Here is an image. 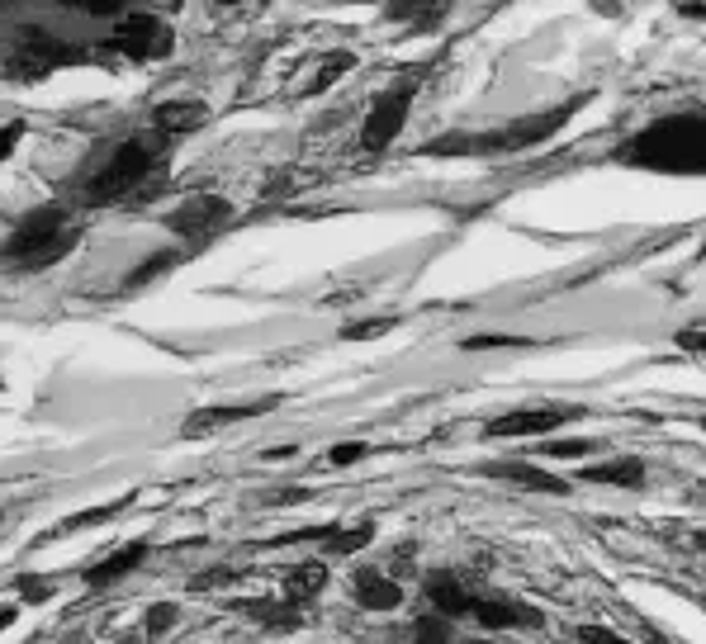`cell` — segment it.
Instances as JSON below:
<instances>
[{
	"label": "cell",
	"instance_id": "cell-8",
	"mask_svg": "<svg viewBox=\"0 0 706 644\" xmlns=\"http://www.w3.org/2000/svg\"><path fill=\"white\" fill-rule=\"evenodd\" d=\"M109 48L124 57H162L171 48V34H166V24L157 15H128L114 38H109Z\"/></svg>",
	"mask_w": 706,
	"mask_h": 644
},
{
	"label": "cell",
	"instance_id": "cell-39",
	"mask_svg": "<svg viewBox=\"0 0 706 644\" xmlns=\"http://www.w3.org/2000/svg\"><path fill=\"white\" fill-rule=\"evenodd\" d=\"M0 526H5V517H0Z\"/></svg>",
	"mask_w": 706,
	"mask_h": 644
},
{
	"label": "cell",
	"instance_id": "cell-21",
	"mask_svg": "<svg viewBox=\"0 0 706 644\" xmlns=\"http://www.w3.org/2000/svg\"><path fill=\"white\" fill-rule=\"evenodd\" d=\"M351 67H356V53H346V48H342V53H327L323 57V67H318V72H313V81H308V95H323V90L327 86H337V81H342V76L346 72H351Z\"/></svg>",
	"mask_w": 706,
	"mask_h": 644
},
{
	"label": "cell",
	"instance_id": "cell-6",
	"mask_svg": "<svg viewBox=\"0 0 706 644\" xmlns=\"http://www.w3.org/2000/svg\"><path fill=\"white\" fill-rule=\"evenodd\" d=\"M67 62H76V48H62V43H53L48 34H24V43H19L15 57H10V76H19V81H43L53 67H67Z\"/></svg>",
	"mask_w": 706,
	"mask_h": 644
},
{
	"label": "cell",
	"instance_id": "cell-9",
	"mask_svg": "<svg viewBox=\"0 0 706 644\" xmlns=\"http://www.w3.org/2000/svg\"><path fill=\"white\" fill-rule=\"evenodd\" d=\"M569 417H579V408H517L507 412V417H493L484 436L489 441H507V436H545V431H555L560 422Z\"/></svg>",
	"mask_w": 706,
	"mask_h": 644
},
{
	"label": "cell",
	"instance_id": "cell-33",
	"mask_svg": "<svg viewBox=\"0 0 706 644\" xmlns=\"http://www.w3.org/2000/svg\"><path fill=\"white\" fill-rule=\"evenodd\" d=\"M308 498H313V488H280V493L266 498V507H290V502H308Z\"/></svg>",
	"mask_w": 706,
	"mask_h": 644
},
{
	"label": "cell",
	"instance_id": "cell-37",
	"mask_svg": "<svg viewBox=\"0 0 706 644\" xmlns=\"http://www.w3.org/2000/svg\"><path fill=\"white\" fill-rule=\"evenodd\" d=\"M15 626V607H0V630Z\"/></svg>",
	"mask_w": 706,
	"mask_h": 644
},
{
	"label": "cell",
	"instance_id": "cell-36",
	"mask_svg": "<svg viewBox=\"0 0 706 644\" xmlns=\"http://www.w3.org/2000/svg\"><path fill=\"white\" fill-rule=\"evenodd\" d=\"M683 346H688V351H702V327H688V332H683Z\"/></svg>",
	"mask_w": 706,
	"mask_h": 644
},
{
	"label": "cell",
	"instance_id": "cell-32",
	"mask_svg": "<svg viewBox=\"0 0 706 644\" xmlns=\"http://www.w3.org/2000/svg\"><path fill=\"white\" fill-rule=\"evenodd\" d=\"M19 138H24V124H19V119H10V124L0 128V161L10 157V152H15V147H19Z\"/></svg>",
	"mask_w": 706,
	"mask_h": 644
},
{
	"label": "cell",
	"instance_id": "cell-4",
	"mask_svg": "<svg viewBox=\"0 0 706 644\" xmlns=\"http://www.w3.org/2000/svg\"><path fill=\"white\" fill-rule=\"evenodd\" d=\"M228 218H233V204H228L223 195H190L166 214V228L190 237V242H204V237H214Z\"/></svg>",
	"mask_w": 706,
	"mask_h": 644
},
{
	"label": "cell",
	"instance_id": "cell-35",
	"mask_svg": "<svg viewBox=\"0 0 706 644\" xmlns=\"http://www.w3.org/2000/svg\"><path fill=\"white\" fill-rule=\"evenodd\" d=\"M417 635H427V640H446L441 621H417Z\"/></svg>",
	"mask_w": 706,
	"mask_h": 644
},
{
	"label": "cell",
	"instance_id": "cell-20",
	"mask_svg": "<svg viewBox=\"0 0 706 644\" xmlns=\"http://www.w3.org/2000/svg\"><path fill=\"white\" fill-rule=\"evenodd\" d=\"M588 483H616V488H640L645 483V465L640 460H607V465H588L583 469Z\"/></svg>",
	"mask_w": 706,
	"mask_h": 644
},
{
	"label": "cell",
	"instance_id": "cell-34",
	"mask_svg": "<svg viewBox=\"0 0 706 644\" xmlns=\"http://www.w3.org/2000/svg\"><path fill=\"white\" fill-rule=\"evenodd\" d=\"M579 640H593V644H616L612 630H602V626H579Z\"/></svg>",
	"mask_w": 706,
	"mask_h": 644
},
{
	"label": "cell",
	"instance_id": "cell-27",
	"mask_svg": "<svg viewBox=\"0 0 706 644\" xmlns=\"http://www.w3.org/2000/svg\"><path fill=\"white\" fill-rule=\"evenodd\" d=\"M15 588H19V597H24V602H48V597H53L48 578H34V573H19Z\"/></svg>",
	"mask_w": 706,
	"mask_h": 644
},
{
	"label": "cell",
	"instance_id": "cell-29",
	"mask_svg": "<svg viewBox=\"0 0 706 644\" xmlns=\"http://www.w3.org/2000/svg\"><path fill=\"white\" fill-rule=\"evenodd\" d=\"M507 346H526V337H470L465 341V351H507Z\"/></svg>",
	"mask_w": 706,
	"mask_h": 644
},
{
	"label": "cell",
	"instance_id": "cell-7",
	"mask_svg": "<svg viewBox=\"0 0 706 644\" xmlns=\"http://www.w3.org/2000/svg\"><path fill=\"white\" fill-rule=\"evenodd\" d=\"M574 109L579 105H560V109H550V114H536V119H517V124L503 128V133H489V138H484V152H522V147L545 143L555 128L569 124Z\"/></svg>",
	"mask_w": 706,
	"mask_h": 644
},
{
	"label": "cell",
	"instance_id": "cell-12",
	"mask_svg": "<svg viewBox=\"0 0 706 644\" xmlns=\"http://www.w3.org/2000/svg\"><path fill=\"white\" fill-rule=\"evenodd\" d=\"M147 550H152L147 540H133V545H124V550H114V555L95 559L91 569L81 573V578H86V588H91V592H100V588H109V583H119L124 573H133V569H138V564H143V559H147Z\"/></svg>",
	"mask_w": 706,
	"mask_h": 644
},
{
	"label": "cell",
	"instance_id": "cell-18",
	"mask_svg": "<svg viewBox=\"0 0 706 644\" xmlns=\"http://www.w3.org/2000/svg\"><path fill=\"white\" fill-rule=\"evenodd\" d=\"M446 5L451 0H389V19H413L417 29L427 34V29H436L446 19Z\"/></svg>",
	"mask_w": 706,
	"mask_h": 644
},
{
	"label": "cell",
	"instance_id": "cell-5",
	"mask_svg": "<svg viewBox=\"0 0 706 644\" xmlns=\"http://www.w3.org/2000/svg\"><path fill=\"white\" fill-rule=\"evenodd\" d=\"M413 109V86H394L389 95H380V105L370 109V119L361 128V147L365 152H384L394 147V138L403 133V119Z\"/></svg>",
	"mask_w": 706,
	"mask_h": 644
},
{
	"label": "cell",
	"instance_id": "cell-23",
	"mask_svg": "<svg viewBox=\"0 0 706 644\" xmlns=\"http://www.w3.org/2000/svg\"><path fill=\"white\" fill-rule=\"evenodd\" d=\"M133 498H124V502H109V507H91V512H76V517H67V521H57V531L53 536H72V531H86V526H100V521H114L119 512H124Z\"/></svg>",
	"mask_w": 706,
	"mask_h": 644
},
{
	"label": "cell",
	"instance_id": "cell-38",
	"mask_svg": "<svg viewBox=\"0 0 706 644\" xmlns=\"http://www.w3.org/2000/svg\"><path fill=\"white\" fill-rule=\"evenodd\" d=\"M218 5H242V0H218Z\"/></svg>",
	"mask_w": 706,
	"mask_h": 644
},
{
	"label": "cell",
	"instance_id": "cell-17",
	"mask_svg": "<svg viewBox=\"0 0 706 644\" xmlns=\"http://www.w3.org/2000/svg\"><path fill=\"white\" fill-rule=\"evenodd\" d=\"M327 588V564L323 559H308V564H299V569H290V578H285V597L290 602H313L318 592Z\"/></svg>",
	"mask_w": 706,
	"mask_h": 644
},
{
	"label": "cell",
	"instance_id": "cell-19",
	"mask_svg": "<svg viewBox=\"0 0 706 644\" xmlns=\"http://www.w3.org/2000/svg\"><path fill=\"white\" fill-rule=\"evenodd\" d=\"M242 611L252 616V621H261V626L271 630H294L299 626V602H290V597H280V602H242Z\"/></svg>",
	"mask_w": 706,
	"mask_h": 644
},
{
	"label": "cell",
	"instance_id": "cell-22",
	"mask_svg": "<svg viewBox=\"0 0 706 644\" xmlns=\"http://www.w3.org/2000/svg\"><path fill=\"white\" fill-rule=\"evenodd\" d=\"M370 536H375V526H370V521H361V526H337V531H332V536L323 540L327 545V555H356V550H365V545H370Z\"/></svg>",
	"mask_w": 706,
	"mask_h": 644
},
{
	"label": "cell",
	"instance_id": "cell-1",
	"mask_svg": "<svg viewBox=\"0 0 706 644\" xmlns=\"http://www.w3.org/2000/svg\"><path fill=\"white\" fill-rule=\"evenodd\" d=\"M631 166H645V171H673V176H697L702 171V119L697 114H673V119H659V124L640 128L631 143L616 152Z\"/></svg>",
	"mask_w": 706,
	"mask_h": 644
},
{
	"label": "cell",
	"instance_id": "cell-16",
	"mask_svg": "<svg viewBox=\"0 0 706 644\" xmlns=\"http://www.w3.org/2000/svg\"><path fill=\"white\" fill-rule=\"evenodd\" d=\"M427 597L436 602L441 616H470V602H474V592L465 588L455 573H432V578H427Z\"/></svg>",
	"mask_w": 706,
	"mask_h": 644
},
{
	"label": "cell",
	"instance_id": "cell-13",
	"mask_svg": "<svg viewBox=\"0 0 706 644\" xmlns=\"http://www.w3.org/2000/svg\"><path fill=\"white\" fill-rule=\"evenodd\" d=\"M351 597H356V607H365V611H394L403 602V588L394 578H384L380 569H361L351 578Z\"/></svg>",
	"mask_w": 706,
	"mask_h": 644
},
{
	"label": "cell",
	"instance_id": "cell-11",
	"mask_svg": "<svg viewBox=\"0 0 706 644\" xmlns=\"http://www.w3.org/2000/svg\"><path fill=\"white\" fill-rule=\"evenodd\" d=\"M470 616L484 630H536V626H545V616L536 607H526V602H507V597H474Z\"/></svg>",
	"mask_w": 706,
	"mask_h": 644
},
{
	"label": "cell",
	"instance_id": "cell-3",
	"mask_svg": "<svg viewBox=\"0 0 706 644\" xmlns=\"http://www.w3.org/2000/svg\"><path fill=\"white\" fill-rule=\"evenodd\" d=\"M157 157H162V138H128V143H119L114 147V157L95 171L86 199H91V204H109V199L133 195V190L152 176Z\"/></svg>",
	"mask_w": 706,
	"mask_h": 644
},
{
	"label": "cell",
	"instance_id": "cell-15",
	"mask_svg": "<svg viewBox=\"0 0 706 644\" xmlns=\"http://www.w3.org/2000/svg\"><path fill=\"white\" fill-rule=\"evenodd\" d=\"M152 124L162 128V133H195V128L209 124V105H200V100H171V105L152 109Z\"/></svg>",
	"mask_w": 706,
	"mask_h": 644
},
{
	"label": "cell",
	"instance_id": "cell-31",
	"mask_svg": "<svg viewBox=\"0 0 706 644\" xmlns=\"http://www.w3.org/2000/svg\"><path fill=\"white\" fill-rule=\"evenodd\" d=\"M588 450V441H545L541 455H555V460H574V455H583Z\"/></svg>",
	"mask_w": 706,
	"mask_h": 644
},
{
	"label": "cell",
	"instance_id": "cell-25",
	"mask_svg": "<svg viewBox=\"0 0 706 644\" xmlns=\"http://www.w3.org/2000/svg\"><path fill=\"white\" fill-rule=\"evenodd\" d=\"M171 266H176V251H166V256H147V261H143V266H138V270H133V275H128L124 285H128V289H138V285H147V280H157V275H166V270H171Z\"/></svg>",
	"mask_w": 706,
	"mask_h": 644
},
{
	"label": "cell",
	"instance_id": "cell-24",
	"mask_svg": "<svg viewBox=\"0 0 706 644\" xmlns=\"http://www.w3.org/2000/svg\"><path fill=\"white\" fill-rule=\"evenodd\" d=\"M394 327H399V318H365V322L342 327V341H375V337H384V332H394Z\"/></svg>",
	"mask_w": 706,
	"mask_h": 644
},
{
	"label": "cell",
	"instance_id": "cell-26",
	"mask_svg": "<svg viewBox=\"0 0 706 644\" xmlns=\"http://www.w3.org/2000/svg\"><path fill=\"white\" fill-rule=\"evenodd\" d=\"M176 616H181V607H176V602H157V607L147 611V635H152V640H162L166 630L176 626Z\"/></svg>",
	"mask_w": 706,
	"mask_h": 644
},
{
	"label": "cell",
	"instance_id": "cell-2",
	"mask_svg": "<svg viewBox=\"0 0 706 644\" xmlns=\"http://www.w3.org/2000/svg\"><path fill=\"white\" fill-rule=\"evenodd\" d=\"M76 237H81V228L67 218V209L43 204L38 214H29L24 223H19L15 237L5 242L0 256H5V261H15V266L43 270V266H53V261H62V256L76 247Z\"/></svg>",
	"mask_w": 706,
	"mask_h": 644
},
{
	"label": "cell",
	"instance_id": "cell-10",
	"mask_svg": "<svg viewBox=\"0 0 706 644\" xmlns=\"http://www.w3.org/2000/svg\"><path fill=\"white\" fill-rule=\"evenodd\" d=\"M280 408V398H256V403H223V408H200L190 412L181 422V436L185 441H200L209 431L218 427H233V422H247V417H261V412H275Z\"/></svg>",
	"mask_w": 706,
	"mask_h": 644
},
{
	"label": "cell",
	"instance_id": "cell-28",
	"mask_svg": "<svg viewBox=\"0 0 706 644\" xmlns=\"http://www.w3.org/2000/svg\"><path fill=\"white\" fill-rule=\"evenodd\" d=\"M370 455V446H361V441H346V446H332L327 450V460L337 469H346V465H356V460H365Z\"/></svg>",
	"mask_w": 706,
	"mask_h": 644
},
{
	"label": "cell",
	"instance_id": "cell-14",
	"mask_svg": "<svg viewBox=\"0 0 706 644\" xmlns=\"http://www.w3.org/2000/svg\"><path fill=\"white\" fill-rule=\"evenodd\" d=\"M479 474L489 479H507V483H522V488H536V493H564L569 483L555 479V474H541L531 460H498V465H484Z\"/></svg>",
	"mask_w": 706,
	"mask_h": 644
},
{
	"label": "cell",
	"instance_id": "cell-30",
	"mask_svg": "<svg viewBox=\"0 0 706 644\" xmlns=\"http://www.w3.org/2000/svg\"><path fill=\"white\" fill-rule=\"evenodd\" d=\"M62 5H76L86 15H119L124 10V0H62Z\"/></svg>",
	"mask_w": 706,
	"mask_h": 644
}]
</instances>
